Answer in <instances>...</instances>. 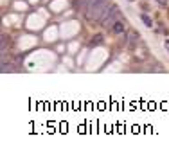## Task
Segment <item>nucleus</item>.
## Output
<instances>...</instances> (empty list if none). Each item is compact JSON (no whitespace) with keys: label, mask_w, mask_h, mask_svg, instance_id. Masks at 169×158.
I'll return each instance as SVG.
<instances>
[{"label":"nucleus","mask_w":169,"mask_h":158,"mask_svg":"<svg viewBox=\"0 0 169 158\" xmlns=\"http://www.w3.org/2000/svg\"><path fill=\"white\" fill-rule=\"evenodd\" d=\"M106 7H108V0H88V7H87L85 14L90 22H97L101 20Z\"/></svg>","instance_id":"f257e3e1"},{"label":"nucleus","mask_w":169,"mask_h":158,"mask_svg":"<svg viewBox=\"0 0 169 158\" xmlns=\"http://www.w3.org/2000/svg\"><path fill=\"white\" fill-rule=\"evenodd\" d=\"M119 22V7L117 6H112L106 7V11L101 16V23H103L104 29H112L115 23Z\"/></svg>","instance_id":"f03ea898"},{"label":"nucleus","mask_w":169,"mask_h":158,"mask_svg":"<svg viewBox=\"0 0 169 158\" xmlns=\"http://www.w3.org/2000/svg\"><path fill=\"white\" fill-rule=\"evenodd\" d=\"M139 45V32H135V31H132L130 34H128V49H135Z\"/></svg>","instance_id":"7ed1b4c3"},{"label":"nucleus","mask_w":169,"mask_h":158,"mask_svg":"<svg viewBox=\"0 0 169 158\" xmlns=\"http://www.w3.org/2000/svg\"><path fill=\"white\" fill-rule=\"evenodd\" d=\"M88 0H74V9L76 11H87Z\"/></svg>","instance_id":"20e7f679"},{"label":"nucleus","mask_w":169,"mask_h":158,"mask_svg":"<svg viewBox=\"0 0 169 158\" xmlns=\"http://www.w3.org/2000/svg\"><path fill=\"white\" fill-rule=\"evenodd\" d=\"M112 31H113L115 34H122V32L126 31V23H124V22H121V20H119L117 23H115V25L112 27Z\"/></svg>","instance_id":"39448f33"},{"label":"nucleus","mask_w":169,"mask_h":158,"mask_svg":"<svg viewBox=\"0 0 169 158\" xmlns=\"http://www.w3.org/2000/svg\"><path fill=\"white\" fill-rule=\"evenodd\" d=\"M103 36L101 34H96L94 36V38H92V42H90V45H92V47H97V45H103Z\"/></svg>","instance_id":"423d86ee"},{"label":"nucleus","mask_w":169,"mask_h":158,"mask_svg":"<svg viewBox=\"0 0 169 158\" xmlns=\"http://www.w3.org/2000/svg\"><path fill=\"white\" fill-rule=\"evenodd\" d=\"M140 18H142V22H144V23H146L147 27H151V25H153V22H151V18H149V16H147V14H142V16H140Z\"/></svg>","instance_id":"0eeeda50"},{"label":"nucleus","mask_w":169,"mask_h":158,"mask_svg":"<svg viewBox=\"0 0 169 158\" xmlns=\"http://www.w3.org/2000/svg\"><path fill=\"white\" fill-rule=\"evenodd\" d=\"M13 70H15V68H13L11 65H6V61H2V72H4V74H6V72H13Z\"/></svg>","instance_id":"6e6552de"},{"label":"nucleus","mask_w":169,"mask_h":158,"mask_svg":"<svg viewBox=\"0 0 169 158\" xmlns=\"http://www.w3.org/2000/svg\"><path fill=\"white\" fill-rule=\"evenodd\" d=\"M6 45H9V38L7 36H2V50H6Z\"/></svg>","instance_id":"1a4fd4ad"},{"label":"nucleus","mask_w":169,"mask_h":158,"mask_svg":"<svg viewBox=\"0 0 169 158\" xmlns=\"http://www.w3.org/2000/svg\"><path fill=\"white\" fill-rule=\"evenodd\" d=\"M157 2H158L160 6H166V4H167V0H157Z\"/></svg>","instance_id":"9d476101"},{"label":"nucleus","mask_w":169,"mask_h":158,"mask_svg":"<svg viewBox=\"0 0 169 158\" xmlns=\"http://www.w3.org/2000/svg\"><path fill=\"white\" fill-rule=\"evenodd\" d=\"M164 45H166V49L169 50V40H166V43H164Z\"/></svg>","instance_id":"9b49d317"},{"label":"nucleus","mask_w":169,"mask_h":158,"mask_svg":"<svg viewBox=\"0 0 169 158\" xmlns=\"http://www.w3.org/2000/svg\"><path fill=\"white\" fill-rule=\"evenodd\" d=\"M130 2H133V0H130Z\"/></svg>","instance_id":"f8f14e48"}]
</instances>
